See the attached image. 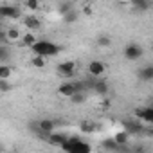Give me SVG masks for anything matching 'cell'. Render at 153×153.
<instances>
[{
	"label": "cell",
	"instance_id": "cell-16",
	"mask_svg": "<svg viewBox=\"0 0 153 153\" xmlns=\"http://www.w3.org/2000/svg\"><path fill=\"white\" fill-rule=\"evenodd\" d=\"M24 9L31 11V15H38V11L42 9V2H38V0H27V2H24Z\"/></svg>",
	"mask_w": 153,
	"mask_h": 153
},
{
	"label": "cell",
	"instance_id": "cell-11",
	"mask_svg": "<svg viewBox=\"0 0 153 153\" xmlns=\"http://www.w3.org/2000/svg\"><path fill=\"white\" fill-rule=\"evenodd\" d=\"M22 31L18 27H6V42L7 43H20Z\"/></svg>",
	"mask_w": 153,
	"mask_h": 153
},
{
	"label": "cell",
	"instance_id": "cell-1",
	"mask_svg": "<svg viewBox=\"0 0 153 153\" xmlns=\"http://www.w3.org/2000/svg\"><path fill=\"white\" fill-rule=\"evenodd\" d=\"M33 52H34V56H40V58H52V56H56L61 49L56 45V43H52L51 40H38L34 45H33V49H31Z\"/></svg>",
	"mask_w": 153,
	"mask_h": 153
},
{
	"label": "cell",
	"instance_id": "cell-13",
	"mask_svg": "<svg viewBox=\"0 0 153 153\" xmlns=\"http://www.w3.org/2000/svg\"><path fill=\"white\" fill-rule=\"evenodd\" d=\"M38 42V38H36V34L34 33H31V31H27V33H24L22 34V38H20V47H25V49H33V45Z\"/></svg>",
	"mask_w": 153,
	"mask_h": 153
},
{
	"label": "cell",
	"instance_id": "cell-22",
	"mask_svg": "<svg viewBox=\"0 0 153 153\" xmlns=\"http://www.w3.org/2000/svg\"><path fill=\"white\" fill-rule=\"evenodd\" d=\"M31 65H33L34 68H43V67L47 65V59H45V58H40V56H33V58H31Z\"/></svg>",
	"mask_w": 153,
	"mask_h": 153
},
{
	"label": "cell",
	"instance_id": "cell-10",
	"mask_svg": "<svg viewBox=\"0 0 153 153\" xmlns=\"http://www.w3.org/2000/svg\"><path fill=\"white\" fill-rule=\"evenodd\" d=\"M87 70H88V74H90V76H94V78H99V76H103V74H105L106 67H105V63H103V61H99V59H92V61L88 63Z\"/></svg>",
	"mask_w": 153,
	"mask_h": 153
},
{
	"label": "cell",
	"instance_id": "cell-12",
	"mask_svg": "<svg viewBox=\"0 0 153 153\" xmlns=\"http://www.w3.org/2000/svg\"><path fill=\"white\" fill-rule=\"evenodd\" d=\"M67 139H68V135H67V133H63V131H54V133H51V135L47 137L49 144L58 146V148H61V146L65 144V140H67Z\"/></svg>",
	"mask_w": 153,
	"mask_h": 153
},
{
	"label": "cell",
	"instance_id": "cell-31",
	"mask_svg": "<svg viewBox=\"0 0 153 153\" xmlns=\"http://www.w3.org/2000/svg\"><path fill=\"white\" fill-rule=\"evenodd\" d=\"M137 153H146V151H142V149H139V151H137Z\"/></svg>",
	"mask_w": 153,
	"mask_h": 153
},
{
	"label": "cell",
	"instance_id": "cell-25",
	"mask_svg": "<svg viewBox=\"0 0 153 153\" xmlns=\"http://www.w3.org/2000/svg\"><path fill=\"white\" fill-rule=\"evenodd\" d=\"M70 99H72V103H74V105H79V103H83L87 97H85V94H83V92H76Z\"/></svg>",
	"mask_w": 153,
	"mask_h": 153
},
{
	"label": "cell",
	"instance_id": "cell-21",
	"mask_svg": "<svg viewBox=\"0 0 153 153\" xmlns=\"http://www.w3.org/2000/svg\"><path fill=\"white\" fill-rule=\"evenodd\" d=\"M9 58H11V49H9V45H0V65L6 63Z\"/></svg>",
	"mask_w": 153,
	"mask_h": 153
},
{
	"label": "cell",
	"instance_id": "cell-6",
	"mask_svg": "<svg viewBox=\"0 0 153 153\" xmlns=\"http://www.w3.org/2000/svg\"><path fill=\"white\" fill-rule=\"evenodd\" d=\"M142 54H144V49L139 43H128L124 47V58L128 61H137V59L142 58Z\"/></svg>",
	"mask_w": 153,
	"mask_h": 153
},
{
	"label": "cell",
	"instance_id": "cell-4",
	"mask_svg": "<svg viewBox=\"0 0 153 153\" xmlns=\"http://www.w3.org/2000/svg\"><path fill=\"white\" fill-rule=\"evenodd\" d=\"M81 90H83V85L81 83H74V81H65V83H61L58 87V94L61 97H67V99H70L76 92H81Z\"/></svg>",
	"mask_w": 153,
	"mask_h": 153
},
{
	"label": "cell",
	"instance_id": "cell-2",
	"mask_svg": "<svg viewBox=\"0 0 153 153\" xmlns=\"http://www.w3.org/2000/svg\"><path fill=\"white\" fill-rule=\"evenodd\" d=\"M61 148H63L65 153H92L90 144L81 140L79 137H68Z\"/></svg>",
	"mask_w": 153,
	"mask_h": 153
},
{
	"label": "cell",
	"instance_id": "cell-24",
	"mask_svg": "<svg viewBox=\"0 0 153 153\" xmlns=\"http://www.w3.org/2000/svg\"><path fill=\"white\" fill-rule=\"evenodd\" d=\"M13 90V85L9 79H0V94H7Z\"/></svg>",
	"mask_w": 153,
	"mask_h": 153
},
{
	"label": "cell",
	"instance_id": "cell-17",
	"mask_svg": "<svg viewBox=\"0 0 153 153\" xmlns=\"http://www.w3.org/2000/svg\"><path fill=\"white\" fill-rule=\"evenodd\" d=\"M140 130H142V126H140L139 121H126L124 123V131L126 133H137Z\"/></svg>",
	"mask_w": 153,
	"mask_h": 153
},
{
	"label": "cell",
	"instance_id": "cell-30",
	"mask_svg": "<svg viewBox=\"0 0 153 153\" xmlns=\"http://www.w3.org/2000/svg\"><path fill=\"white\" fill-rule=\"evenodd\" d=\"M65 20H67V22H74V20H76V15H74V13H68V15L65 16Z\"/></svg>",
	"mask_w": 153,
	"mask_h": 153
},
{
	"label": "cell",
	"instance_id": "cell-15",
	"mask_svg": "<svg viewBox=\"0 0 153 153\" xmlns=\"http://www.w3.org/2000/svg\"><path fill=\"white\" fill-rule=\"evenodd\" d=\"M139 78L142 81H153V65H146L139 70Z\"/></svg>",
	"mask_w": 153,
	"mask_h": 153
},
{
	"label": "cell",
	"instance_id": "cell-14",
	"mask_svg": "<svg viewBox=\"0 0 153 153\" xmlns=\"http://www.w3.org/2000/svg\"><path fill=\"white\" fill-rule=\"evenodd\" d=\"M79 130H81L83 133H94V131L97 130V124H96V121L85 119V121H81V123H79Z\"/></svg>",
	"mask_w": 153,
	"mask_h": 153
},
{
	"label": "cell",
	"instance_id": "cell-18",
	"mask_svg": "<svg viewBox=\"0 0 153 153\" xmlns=\"http://www.w3.org/2000/svg\"><path fill=\"white\" fill-rule=\"evenodd\" d=\"M128 139H130V137H128V133H126L124 130H121V131H117V133H115V137H114V142H115V144L121 148V146L128 144Z\"/></svg>",
	"mask_w": 153,
	"mask_h": 153
},
{
	"label": "cell",
	"instance_id": "cell-32",
	"mask_svg": "<svg viewBox=\"0 0 153 153\" xmlns=\"http://www.w3.org/2000/svg\"><path fill=\"white\" fill-rule=\"evenodd\" d=\"M13 153H16V151H13Z\"/></svg>",
	"mask_w": 153,
	"mask_h": 153
},
{
	"label": "cell",
	"instance_id": "cell-19",
	"mask_svg": "<svg viewBox=\"0 0 153 153\" xmlns=\"http://www.w3.org/2000/svg\"><path fill=\"white\" fill-rule=\"evenodd\" d=\"M13 76V67L7 65V63H2L0 65V79H9Z\"/></svg>",
	"mask_w": 153,
	"mask_h": 153
},
{
	"label": "cell",
	"instance_id": "cell-28",
	"mask_svg": "<svg viewBox=\"0 0 153 153\" xmlns=\"http://www.w3.org/2000/svg\"><path fill=\"white\" fill-rule=\"evenodd\" d=\"M7 42H6V29L0 25V45H6Z\"/></svg>",
	"mask_w": 153,
	"mask_h": 153
},
{
	"label": "cell",
	"instance_id": "cell-26",
	"mask_svg": "<svg viewBox=\"0 0 153 153\" xmlns=\"http://www.w3.org/2000/svg\"><path fill=\"white\" fill-rule=\"evenodd\" d=\"M105 149H110V151H115V149H119V146L114 142V139L112 140H105Z\"/></svg>",
	"mask_w": 153,
	"mask_h": 153
},
{
	"label": "cell",
	"instance_id": "cell-7",
	"mask_svg": "<svg viewBox=\"0 0 153 153\" xmlns=\"http://www.w3.org/2000/svg\"><path fill=\"white\" fill-rule=\"evenodd\" d=\"M36 126H38L40 135H43V137H49L51 133L56 131V121H52V119H40Z\"/></svg>",
	"mask_w": 153,
	"mask_h": 153
},
{
	"label": "cell",
	"instance_id": "cell-3",
	"mask_svg": "<svg viewBox=\"0 0 153 153\" xmlns=\"http://www.w3.org/2000/svg\"><path fill=\"white\" fill-rule=\"evenodd\" d=\"M0 18H9V20H16L22 18V7L15 6V4H0Z\"/></svg>",
	"mask_w": 153,
	"mask_h": 153
},
{
	"label": "cell",
	"instance_id": "cell-20",
	"mask_svg": "<svg viewBox=\"0 0 153 153\" xmlns=\"http://www.w3.org/2000/svg\"><path fill=\"white\" fill-rule=\"evenodd\" d=\"M94 90H96V94H99V96H106L108 94V83L106 81H96L94 83Z\"/></svg>",
	"mask_w": 153,
	"mask_h": 153
},
{
	"label": "cell",
	"instance_id": "cell-8",
	"mask_svg": "<svg viewBox=\"0 0 153 153\" xmlns=\"http://www.w3.org/2000/svg\"><path fill=\"white\" fill-rule=\"evenodd\" d=\"M135 117H137V121H142V123H146V124H151V123H153V106L137 108V110H135Z\"/></svg>",
	"mask_w": 153,
	"mask_h": 153
},
{
	"label": "cell",
	"instance_id": "cell-9",
	"mask_svg": "<svg viewBox=\"0 0 153 153\" xmlns=\"http://www.w3.org/2000/svg\"><path fill=\"white\" fill-rule=\"evenodd\" d=\"M22 24H24V27L29 29L31 33H34L36 29L42 27V20L38 18V15H25V16L22 18Z\"/></svg>",
	"mask_w": 153,
	"mask_h": 153
},
{
	"label": "cell",
	"instance_id": "cell-27",
	"mask_svg": "<svg viewBox=\"0 0 153 153\" xmlns=\"http://www.w3.org/2000/svg\"><path fill=\"white\" fill-rule=\"evenodd\" d=\"M83 13H85L87 16L94 15V9H92V6H90V4H83Z\"/></svg>",
	"mask_w": 153,
	"mask_h": 153
},
{
	"label": "cell",
	"instance_id": "cell-29",
	"mask_svg": "<svg viewBox=\"0 0 153 153\" xmlns=\"http://www.w3.org/2000/svg\"><path fill=\"white\" fill-rule=\"evenodd\" d=\"M70 7H72V4H61V6H59V11H61V15H67V13L70 11Z\"/></svg>",
	"mask_w": 153,
	"mask_h": 153
},
{
	"label": "cell",
	"instance_id": "cell-23",
	"mask_svg": "<svg viewBox=\"0 0 153 153\" xmlns=\"http://www.w3.org/2000/svg\"><path fill=\"white\" fill-rule=\"evenodd\" d=\"M96 43H97L99 47H110V45H112V38H110L108 34H101V36L96 40Z\"/></svg>",
	"mask_w": 153,
	"mask_h": 153
},
{
	"label": "cell",
	"instance_id": "cell-5",
	"mask_svg": "<svg viewBox=\"0 0 153 153\" xmlns=\"http://www.w3.org/2000/svg\"><path fill=\"white\" fill-rule=\"evenodd\" d=\"M56 72L61 76V78H74L76 76V72H78V65H76L74 61H61V63H58V67H56Z\"/></svg>",
	"mask_w": 153,
	"mask_h": 153
}]
</instances>
